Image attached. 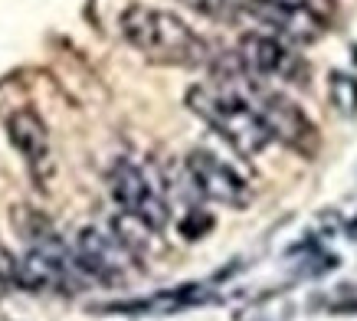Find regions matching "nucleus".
Wrapping results in <instances>:
<instances>
[{
	"instance_id": "6e6552de",
	"label": "nucleus",
	"mask_w": 357,
	"mask_h": 321,
	"mask_svg": "<svg viewBox=\"0 0 357 321\" xmlns=\"http://www.w3.org/2000/svg\"><path fill=\"white\" fill-rule=\"evenodd\" d=\"M7 138L20 151V158L26 160L36 184L46 187V181L53 177V144H50V128L40 118V112L36 108H17L7 118Z\"/></svg>"
},
{
	"instance_id": "9d476101",
	"label": "nucleus",
	"mask_w": 357,
	"mask_h": 321,
	"mask_svg": "<svg viewBox=\"0 0 357 321\" xmlns=\"http://www.w3.org/2000/svg\"><path fill=\"white\" fill-rule=\"evenodd\" d=\"M184 7H190L194 13L206 17V20H217V23H233L239 17L236 0H181Z\"/></svg>"
},
{
	"instance_id": "9b49d317",
	"label": "nucleus",
	"mask_w": 357,
	"mask_h": 321,
	"mask_svg": "<svg viewBox=\"0 0 357 321\" xmlns=\"http://www.w3.org/2000/svg\"><path fill=\"white\" fill-rule=\"evenodd\" d=\"M246 3H279V7H302L305 0H246Z\"/></svg>"
},
{
	"instance_id": "f8f14e48",
	"label": "nucleus",
	"mask_w": 357,
	"mask_h": 321,
	"mask_svg": "<svg viewBox=\"0 0 357 321\" xmlns=\"http://www.w3.org/2000/svg\"><path fill=\"white\" fill-rule=\"evenodd\" d=\"M347 233H351V239H357V216L351 220V226H347Z\"/></svg>"
},
{
	"instance_id": "1a4fd4ad",
	"label": "nucleus",
	"mask_w": 357,
	"mask_h": 321,
	"mask_svg": "<svg viewBox=\"0 0 357 321\" xmlns=\"http://www.w3.org/2000/svg\"><path fill=\"white\" fill-rule=\"evenodd\" d=\"M328 92H331V102L344 118L357 115V79L347 73H331L328 79Z\"/></svg>"
},
{
	"instance_id": "7ed1b4c3",
	"label": "nucleus",
	"mask_w": 357,
	"mask_h": 321,
	"mask_svg": "<svg viewBox=\"0 0 357 321\" xmlns=\"http://www.w3.org/2000/svg\"><path fill=\"white\" fill-rule=\"evenodd\" d=\"M249 102L259 112L262 125L269 128L272 138H279L282 144H289L292 151L312 158L321 148V135L314 128V121L302 112V105H295L285 92H275V89H262L259 79L249 82Z\"/></svg>"
},
{
	"instance_id": "f257e3e1",
	"label": "nucleus",
	"mask_w": 357,
	"mask_h": 321,
	"mask_svg": "<svg viewBox=\"0 0 357 321\" xmlns=\"http://www.w3.org/2000/svg\"><path fill=\"white\" fill-rule=\"evenodd\" d=\"M121 36L144 59L158 66H204L210 59V46L200 33H194L181 17L158 7L131 3L119 20Z\"/></svg>"
},
{
	"instance_id": "20e7f679",
	"label": "nucleus",
	"mask_w": 357,
	"mask_h": 321,
	"mask_svg": "<svg viewBox=\"0 0 357 321\" xmlns=\"http://www.w3.org/2000/svg\"><path fill=\"white\" fill-rule=\"evenodd\" d=\"M109 187L115 204L121 207V214L138 220L141 226H148L151 233H161L167 220H171V210H167V200H164L161 187L154 184V177L141 164L121 158L115 160V167L109 174Z\"/></svg>"
},
{
	"instance_id": "39448f33",
	"label": "nucleus",
	"mask_w": 357,
	"mask_h": 321,
	"mask_svg": "<svg viewBox=\"0 0 357 321\" xmlns=\"http://www.w3.org/2000/svg\"><path fill=\"white\" fill-rule=\"evenodd\" d=\"M73 256H76L82 276L98 278V282H121L135 262V253L125 246V239L119 233H105L98 226L79 230Z\"/></svg>"
},
{
	"instance_id": "423d86ee",
	"label": "nucleus",
	"mask_w": 357,
	"mask_h": 321,
	"mask_svg": "<svg viewBox=\"0 0 357 321\" xmlns=\"http://www.w3.org/2000/svg\"><path fill=\"white\" fill-rule=\"evenodd\" d=\"M184 164H187L190 184L204 193L206 200L223 204V207H236V210L252 200V191H249L246 177L233 164L217 158V154H210V151H190Z\"/></svg>"
},
{
	"instance_id": "f03ea898",
	"label": "nucleus",
	"mask_w": 357,
	"mask_h": 321,
	"mask_svg": "<svg viewBox=\"0 0 357 321\" xmlns=\"http://www.w3.org/2000/svg\"><path fill=\"white\" fill-rule=\"evenodd\" d=\"M187 105L243 158L259 154L272 141L269 128L262 125L259 112L252 108L246 92H236L227 82H200V86H194L187 92Z\"/></svg>"
},
{
	"instance_id": "0eeeda50",
	"label": "nucleus",
	"mask_w": 357,
	"mask_h": 321,
	"mask_svg": "<svg viewBox=\"0 0 357 321\" xmlns=\"http://www.w3.org/2000/svg\"><path fill=\"white\" fill-rule=\"evenodd\" d=\"M236 66L246 79H292V82H302L298 79V56L282 43L279 36H269V33H249L239 40L236 50Z\"/></svg>"
}]
</instances>
